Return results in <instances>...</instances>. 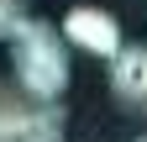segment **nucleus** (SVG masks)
I'll return each instance as SVG.
<instances>
[{
  "label": "nucleus",
  "instance_id": "1",
  "mask_svg": "<svg viewBox=\"0 0 147 142\" xmlns=\"http://www.w3.org/2000/svg\"><path fill=\"white\" fill-rule=\"evenodd\" d=\"M11 74L26 95L58 100L68 90V37H63V26H47V21L26 16L11 32Z\"/></svg>",
  "mask_w": 147,
  "mask_h": 142
},
{
  "label": "nucleus",
  "instance_id": "2",
  "mask_svg": "<svg viewBox=\"0 0 147 142\" xmlns=\"http://www.w3.org/2000/svg\"><path fill=\"white\" fill-rule=\"evenodd\" d=\"M0 142H63V111L0 79Z\"/></svg>",
  "mask_w": 147,
  "mask_h": 142
},
{
  "label": "nucleus",
  "instance_id": "3",
  "mask_svg": "<svg viewBox=\"0 0 147 142\" xmlns=\"http://www.w3.org/2000/svg\"><path fill=\"white\" fill-rule=\"evenodd\" d=\"M63 37H68V47H84L89 58H116L126 47L121 42V21L110 11H100V5H74L63 16Z\"/></svg>",
  "mask_w": 147,
  "mask_h": 142
},
{
  "label": "nucleus",
  "instance_id": "4",
  "mask_svg": "<svg viewBox=\"0 0 147 142\" xmlns=\"http://www.w3.org/2000/svg\"><path fill=\"white\" fill-rule=\"evenodd\" d=\"M110 95L121 111L147 116V42H131L110 58Z\"/></svg>",
  "mask_w": 147,
  "mask_h": 142
},
{
  "label": "nucleus",
  "instance_id": "5",
  "mask_svg": "<svg viewBox=\"0 0 147 142\" xmlns=\"http://www.w3.org/2000/svg\"><path fill=\"white\" fill-rule=\"evenodd\" d=\"M21 21H26V16H21V0H0V37H5V42H11V32L21 26Z\"/></svg>",
  "mask_w": 147,
  "mask_h": 142
},
{
  "label": "nucleus",
  "instance_id": "6",
  "mask_svg": "<svg viewBox=\"0 0 147 142\" xmlns=\"http://www.w3.org/2000/svg\"><path fill=\"white\" fill-rule=\"evenodd\" d=\"M142 142H147V137H142Z\"/></svg>",
  "mask_w": 147,
  "mask_h": 142
}]
</instances>
